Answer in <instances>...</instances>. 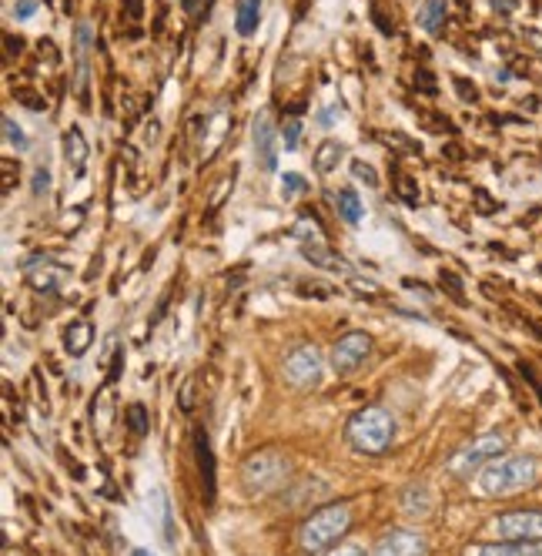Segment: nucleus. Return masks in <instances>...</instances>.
Segmentation results:
<instances>
[{
  "label": "nucleus",
  "instance_id": "2",
  "mask_svg": "<svg viewBox=\"0 0 542 556\" xmlns=\"http://www.w3.org/2000/svg\"><path fill=\"white\" fill-rule=\"evenodd\" d=\"M348 526H352V509H348V503L321 506L318 513H312V516L305 519V526H301V546H305L308 553L325 550V546H332Z\"/></svg>",
  "mask_w": 542,
  "mask_h": 556
},
{
  "label": "nucleus",
  "instance_id": "38",
  "mask_svg": "<svg viewBox=\"0 0 542 556\" xmlns=\"http://www.w3.org/2000/svg\"><path fill=\"white\" fill-rule=\"evenodd\" d=\"M3 192H14V161H3Z\"/></svg>",
  "mask_w": 542,
  "mask_h": 556
},
{
  "label": "nucleus",
  "instance_id": "5",
  "mask_svg": "<svg viewBox=\"0 0 542 556\" xmlns=\"http://www.w3.org/2000/svg\"><path fill=\"white\" fill-rule=\"evenodd\" d=\"M505 453V436H499V432H489V436H482V439H475L472 446H466L455 460H452V473L455 476H466V473H472L475 466H486V462L499 460Z\"/></svg>",
  "mask_w": 542,
  "mask_h": 556
},
{
  "label": "nucleus",
  "instance_id": "9",
  "mask_svg": "<svg viewBox=\"0 0 542 556\" xmlns=\"http://www.w3.org/2000/svg\"><path fill=\"white\" fill-rule=\"evenodd\" d=\"M194 456H198V466H201V480H205V503L211 506V503H214V493H218V476H214V453H211L208 432L201 429V426L194 429Z\"/></svg>",
  "mask_w": 542,
  "mask_h": 556
},
{
  "label": "nucleus",
  "instance_id": "34",
  "mask_svg": "<svg viewBox=\"0 0 542 556\" xmlns=\"http://www.w3.org/2000/svg\"><path fill=\"white\" fill-rule=\"evenodd\" d=\"M161 526H164V537L174 539V530H171V509H168V499L161 496Z\"/></svg>",
  "mask_w": 542,
  "mask_h": 556
},
{
  "label": "nucleus",
  "instance_id": "26",
  "mask_svg": "<svg viewBox=\"0 0 542 556\" xmlns=\"http://www.w3.org/2000/svg\"><path fill=\"white\" fill-rule=\"evenodd\" d=\"M281 192H285V198H295V194L305 192V178L301 174H285V181H281Z\"/></svg>",
  "mask_w": 542,
  "mask_h": 556
},
{
  "label": "nucleus",
  "instance_id": "44",
  "mask_svg": "<svg viewBox=\"0 0 542 556\" xmlns=\"http://www.w3.org/2000/svg\"><path fill=\"white\" fill-rule=\"evenodd\" d=\"M20 101H24L27 108H44V101H37V97H31L27 91H20Z\"/></svg>",
  "mask_w": 542,
  "mask_h": 556
},
{
  "label": "nucleus",
  "instance_id": "39",
  "mask_svg": "<svg viewBox=\"0 0 542 556\" xmlns=\"http://www.w3.org/2000/svg\"><path fill=\"white\" fill-rule=\"evenodd\" d=\"M415 84H422V87H425V94H435V81H432L429 71H418V74H415Z\"/></svg>",
  "mask_w": 542,
  "mask_h": 556
},
{
  "label": "nucleus",
  "instance_id": "29",
  "mask_svg": "<svg viewBox=\"0 0 542 556\" xmlns=\"http://www.w3.org/2000/svg\"><path fill=\"white\" fill-rule=\"evenodd\" d=\"M34 10H37V0H17V3H14V17L17 20H31Z\"/></svg>",
  "mask_w": 542,
  "mask_h": 556
},
{
  "label": "nucleus",
  "instance_id": "12",
  "mask_svg": "<svg viewBox=\"0 0 542 556\" xmlns=\"http://www.w3.org/2000/svg\"><path fill=\"white\" fill-rule=\"evenodd\" d=\"M91 342H94V328H91V322H71V326L64 328V348L71 352V355H84L87 348H91Z\"/></svg>",
  "mask_w": 542,
  "mask_h": 556
},
{
  "label": "nucleus",
  "instance_id": "37",
  "mask_svg": "<svg viewBox=\"0 0 542 556\" xmlns=\"http://www.w3.org/2000/svg\"><path fill=\"white\" fill-rule=\"evenodd\" d=\"M475 208L482 211V214H489V211H496L499 205H496V201H489V194H486V192H479V194H475Z\"/></svg>",
  "mask_w": 542,
  "mask_h": 556
},
{
  "label": "nucleus",
  "instance_id": "21",
  "mask_svg": "<svg viewBox=\"0 0 542 556\" xmlns=\"http://www.w3.org/2000/svg\"><path fill=\"white\" fill-rule=\"evenodd\" d=\"M395 188H398V198H402L409 208H418V181H415V178L398 174V178H395Z\"/></svg>",
  "mask_w": 542,
  "mask_h": 556
},
{
  "label": "nucleus",
  "instance_id": "7",
  "mask_svg": "<svg viewBox=\"0 0 542 556\" xmlns=\"http://www.w3.org/2000/svg\"><path fill=\"white\" fill-rule=\"evenodd\" d=\"M369 352H372V335L369 332H348L332 348V365L338 372H355L358 365L369 359Z\"/></svg>",
  "mask_w": 542,
  "mask_h": 556
},
{
  "label": "nucleus",
  "instance_id": "4",
  "mask_svg": "<svg viewBox=\"0 0 542 556\" xmlns=\"http://www.w3.org/2000/svg\"><path fill=\"white\" fill-rule=\"evenodd\" d=\"M285 473H288L285 456L275 453V449H262V453H255V456L244 460L242 482L248 493H268V489H275V486L285 480Z\"/></svg>",
  "mask_w": 542,
  "mask_h": 556
},
{
  "label": "nucleus",
  "instance_id": "24",
  "mask_svg": "<svg viewBox=\"0 0 542 556\" xmlns=\"http://www.w3.org/2000/svg\"><path fill=\"white\" fill-rule=\"evenodd\" d=\"M298 137H301L298 121H288V124L281 128V141H285V148H288V151H295V148H298Z\"/></svg>",
  "mask_w": 542,
  "mask_h": 556
},
{
  "label": "nucleus",
  "instance_id": "8",
  "mask_svg": "<svg viewBox=\"0 0 542 556\" xmlns=\"http://www.w3.org/2000/svg\"><path fill=\"white\" fill-rule=\"evenodd\" d=\"M321 376V355L315 346H298L285 359V379L291 385H312Z\"/></svg>",
  "mask_w": 542,
  "mask_h": 556
},
{
  "label": "nucleus",
  "instance_id": "36",
  "mask_svg": "<svg viewBox=\"0 0 542 556\" xmlns=\"http://www.w3.org/2000/svg\"><path fill=\"white\" fill-rule=\"evenodd\" d=\"M338 117H341V111H338V108H325V111H321V117H318V124H321V128H332Z\"/></svg>",
  "mask_w": 542,
  "mask_h": 556
},
{
  "label": "nucleus",
  "instance_id": "43",
  "mask_svg": "<svg viewBox=\"0 0 542 556\" xmlns=\"http://www.w3.org/2000/svg\"><path fill=\"white\" fill-rule=\"evenodd\" d=\"M3 47H7V58H14L20 51V40H14V37H3Z\"/></svg>",
  "mask_w": 542,
  "mask_h": 556
},
{
  "label": "nucleus",
  "instance_id": "19",
  "mask_svg": "<svg viewBox=\"0 0 542 556\" xmlns=\"http://www.w3.org/2000/svg\"><path fill=\"white\" fill-rule=\"evenodd\" d=\"M446 10H449L446 0H425L422 10H418V24H422L425 31H439V27L446 24Z\"/></svg>",
  "mask_w": 542,
  "mask_h": 556
},
{
  "label": "nucleus",
  "instance_id": "14",
  "mask_svg": "<svg viewBox=\"0 0 542 556\" xmlns=\"http://www.w3.org/2000/svg\"><path fill=\"white\" fill-rule=\"evenodd\" d=\"M301 255H305L312 265H318V269H345V262L338 258L335 251L325 248V242H305V245H301Z\"/></svg>",
  "mask_w": 542,
  "mask_h": 556
},
{
  "label": "nucleus",
  "instance_id": "31",
  "mask_svg": "<svg viewBox=\"0 0 542 556\" xmlns=\"http://www.w3.org/2000/svg\"><path fill=\"white\" fill-rule=\"evenodd\" d=\"M47 188H51V171H47V168H37V171H34V194H44Z\"/></svg>",
  "mask_w": 542,
  "mask_h": 556
},
{
  "label": "nucleus",
  "instance_id": "41",
  "mask_svg": "<svg viewBox=\"0 0 542 556\" xmlns=\"http://www.w3.org/2000/svg\"><path fill=\"white\" fill-rule=\"evenodd\" d=\"M455 87H459V94L466 97V101H475V87H472L468 81H462V77H459V81H455Z\"/></svg>",
  "mask_w": 542,
  "mask_h": 556
},
{
  "label": "nucleus",
  "instance_id": "6",
  "mask_svg": "<svg viewBox=\"0 0 542 556\" xmlns=\"http://www.w3.org/2000/svg\"><path fill=\"white\" fill-rule=\"evenodd\" d=\"M496 533L502 539H516V543H532L542 539V513L539 509H516L496 519Z\"/></svg>",
  "mask_w": 542,
  "mask_h": 556
},
{
  "label": "nucleus",
  "instance_id": "45",
  "mask_svg": "<svg viewBox=\"0 0 542 556\" xmlns=\"http://www.w3.org/2000/svg\"><path fill=\"white\" fill-rule=\"evenodd\" d=\"M134 556H151L148 550H134Z\"/></svg>",
  "mask_w": 542,
  "mask_h": 556
},
{
  "label": "nucleus",
  "instance_id": "15",
  "mask_svg": "<svg viewBox=\"0 0 542 556\" xmlns=\"http://www.w3.org/2000/svg\"><path fill=\"white\" fill-rule=\"evenodd\" d=\"M258 17H262V0H242V3H238V20H235L238 34H242V37H251V34L258 31Z\"/></svg>",
  "mask_w": 542,
  "mask_h": 556
},
{
  "label": "nucleus",
  "instance_id": "16",
  "mask_svg": "<svg viewBox=\"0 0 542 556\" xmlns=\"http://www.w3.org/2000/svg\"><path fill=\"white\" fill-rule=\"evenodd\" d=\"M479 556H542V546H536V539H532V543H516V539H509V543L482 546V553Z\"/></svg>",
  "mask_w": 542,
  "mask_h": 556
},
{
  "label": "nucleus",
  "instance_id": "18",
  "mask_svg": "<svg viewBox=\"0 0 542 556\" xmlns=\"http://www.w3.org/2000/svg\"><path fill=\"white\" fill-rule=\"evenodd\" d=\"M335 205H338V211H341V218L348 221V225H358L362 218H365V208H362V198H358L352 188H341L338 192V198H335Z\"/></svg>",
  "mask_w": 542,
  "mask_h": 556
},
{
  "label": "nucleus",
  "instance_id": "17",
  "mask_svg": "<svg viewBox=\"0 0 542 556\" xmlns=\"http://www.w3.org/2000/svg\"><path fill=\"white\" fill-rule=\"evenodd\" d=\"M64 154H67V161H71L74 171H81V168L87 165V141H84V135H81L77 128H71V131L64 135Z\"/></svg>",
  "mask_w": 542,
  "mask_h": 556
},
{
  "label": "nucleus",
  "instance_id": "32",
  "mask_svg": "<svg viewBox=\"0 0 542 556\" xmlns=\"http://www.w3.org/2000/svg\"><path fill=\"white\" fill-rule=\"evenodd\" d=\"M31 285L37 288V292H54L57 282H54V275H34V278H31Z\"/></svg>",
  "mask_w": 542,
  "mask_h": 556
},
{
  "label": "nucleus",
  "instance_id": "27",
  "mask_svg": "<svg viewBox=\"0 0 542 556\" xmlns=\"http://www.w3.org/2000/svg\"><path fill=\"white\" fill-rule=\"evenodd\" d=\"M352 171H355V178H358V181H365L369 188H375V185H378V174H375L372 165H365V161H355V165H352Z\"/></svg>",
  "mask_w": 542,
  "mask_h": 556
},
{
  "label": "nucleus",
  "instance_id": "30",
  "mask_svg": "<svg viewBox=\"0 0 542 556\" xmlns=\"http://www.w3.org/2000/svg\"><path fill=\"white\" fill-rule=\"evenodd\" d=\"M231 185H235V174H231V178H225V181H221V185L214 188V194H211V208H208V211H218V208H221V201H225V192L231 188Z\"/></svg>",
  "mask_w": 542,
  "mask_h": 556
},
{
  "label": "nucleus",
  "instance_id": "23",
  "mask_svg": "<svg viewBox=\"0 0 542 556\" xmlns=\"http://www.w3.org/2000/svg\"><path fill=\"white\" fill-rule=\"evenodd\" d=\"M439 278H442V288H449V295L455 298V302H462V298H466V285H462V278H459L455 271H442Z\"/></svg>",
  "mask_w": 542,
  "mask_h": 556
},
{
  "label": "nucleus",
  "instance_id": "13",
  "mask_svg": "<svg viewBox=\"0 0 542 556\" xmlns=\"http://www.w3.org/2000/svg\"><path fill=\"white\" fill-rule=\"evenodd\" d=\"M345 158V144L341 141H325V144H318L315 158H312V165H315V171L328 174L338 168V161Z\"/></svg>",
  "mask_w": 542,
  "mask_h": 556
},
{
  "label": "nucleus",
  "instance_id": "33",
  "mask_svg": "<svg viewBox=\"0 0 542 556\" xmlns=\"http://www.w3.org/2000/svg\"><path fill=\"white\" fill-rule=\"evenodd\" d=\"M191 405H194V382L187 379V382L181 385V409H185V412H191Z\"/></svg>",
  "mask_w": 542,
  "mask_h": 556
},
{
  "label": "nucleus",
  "instance_id": "3",
  "mask_svg": "<svg viewBox=\"0 0 542 556\" xmlns=\"http://www.w3.org/2000/svg\"><path fill=\"white\" fill-rule=\"evenodd\" d=\"M392 436H395V426H392V416L385 409H362L348 419V439L355 449L362 453H385L392 446Z\"/></svg>",
  "mask_w": 542,
  "mask_h": 556
},
{
  "label": "nucleus",
  "instance_id": "10",
  "mask_svg": "<svg viewBox=\"0 0 542 556\" xmlns=\"http://www.w3.org/2000/svg\"><path fill=\"white\" fill-rule=\"evenodd\" d=\"M255 161L262 165V171H275V128L268 115L255 117Z\"/></svg>",
  "mask_w": 542,
  "mask_h": 556
},
{
  "label": "nucleus",
  "instance_id": "25",
  "mask_svg": "<svg viewBox=\"0 0 542 556\" xmlns=\"http://www.w3.org/2000/svg\"><path fill=\"white\" fill-rule=\"evenodd\" d=\"M348 285H352V292H358V295H365V298H382V288L375 285V282H362V278H348Z\"/></svg>",
  "mask_w": 542,
  "mask_h": 556
},
{
  "label": "nucleus",
  "instance_id": "42",
  "mask_svg": "<svg viewBox=\"0 0 542 556\" xmlns=\"http://www.w3.org/2000/svg\"><path fill=\"white\" fill-rule=\"evenodd\" d=\"M40 54H47L51 60H57V47L51 44V40H40Z\"/></svg>",
  "mask_w": 542,
  "mask_h": 556
},
{
  "label": "nucleus",
  "instance_id": "22",
  "mask_svg": "<svg viewBox=\"0 0 542 556\" xmlns=\"http://www.w3.org/2000/svg\"><path fill=\"white\" fill-rule=\"evenodd\" d=\"M3 141H7V144H14L17 151H27V148H31V144H27V135L14 124V117H3Z\"/></svg>",
  "mask_w": 542,
  "mask_h": 556
},
{
  "label": "nucleus",
  "instance_id": "40",
  "mask_svg": "<svg viewBox=\"0 0 542 556\" xmlns=\"http://www.w3.org/2000/svg\"><path fill=\"white\" fill-rule=\"evenodd\" d=\"M205 3H208V0H185L181 7H185L191 17H201V7H205Z\"/></svg>",
  "mask_w": 542,
  "mask_h": 556
},
{
  "label": "nucleus",
  "instance_id": "1",
  "mask_svg": "<svg viewBox=\"0 0 542 556\" xmlns=\"http://www.w3.org/2000/svg\"><path fill=\"white\" fill-rule=\"evenodd\" d=\"M539 480V460L532 456H509V460L489 462L479 476V489L486 496H516L519 489Z\"/></svg>",
  "mask_w": 542,
  "mask_h": 556
},
{
  "label": "nucleus",
  "instance_id": "28",
  "mask_svg": "<svg viewBox=\"0 0 542 556\" xmlns=\"http://www.w3.org/2000/svg\"><path fill=\"white\" fill-rule=\"evenodd\" d=\"M298 295H305V298H328V295H332V288H328V285H315V282H312V285H308V282H301Z\"/></svg>",
  "mask_w": 542,
  "mask_h": 556
},
{
  "label": "nucleus",
  "instance_id": "20",
  "mask_svg": "<svg viewBox=\"0 0 542 556\" xmlns=\"http://www.w3.org/2000/svg\"><path fill=\"white\" fill-rule=\"evenodd\" d=\"M124 422H128V429H131L134 436H148L151 422H148V409L141 403H134L128 412H124Z\"/></svg>",
  "mask_w": 542,
  "mask_h": 556
},
{
  "label": "nucleus",
  "instance_id": "35",
  "mask_svg": "<svg viewBox=\"0 0 542 556\" xmlns=\"http://www.w3.org/2000/svg\"><path fill=\"white\" fill-rule=\"evenodd\" d=\"M328 556H365V550H362L358 543H345V546H338V550H332Z\"/></svg>",
  "mask_w": 542,
  "mask_h": 556
},
{
  "label": "nucleus",
  "instance_id": "11",
  "mask_svg": "<svg viewBox=\"0 0 542 556\" xmlns=\"http://www.w3.org/2000/svg\"><path fill=\"white\" fill-rule=\"evenodd\" d=\"M425 553H429V550H425V539L398 530V533L382 539V546H378L375 556H425Z\"/></svg>",
  "mask_w": 542,
  "mask_h": 556
}]
</instances>
